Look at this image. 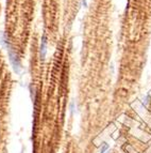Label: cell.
<instances>
[{
	"instance_id": "1",
	"label": "cell",
	"mask_w": 151,
	"mask_h": 153,
	"mask_svg": "<svg viewBox=\"0 0 151 153\" xmlns=\"http://www.w3.org/2000/svg\"><path fill=\"white\" fill-rule=\"evenodd\" d=\"M46 45H47V40H46V36H43L42 44H40V58L42 59H44L46 56Z\"/></svg>"
},
{
	"instance_id": "2",
	"label": "cell",
	"mask_w": 151,
	"mask_h": 153,
	"mask_svg": "<svg viewBox=\"0 0 151 153\" xmlns=\"http://www.w3.org/2000/svg\"><path fill=\"white\" fill-rule=\"evenodd\" d=\"M106 149H108V145L106 143V145L103 146V148H102V150H101V153H104V151H106Z\"/></svg>"
},
{
	"instance_id": "3",
	"label": "cell",
	"mask_w": 151,
	"mask_h": 153,
	"mask_svg": "<svg viewBox=\"0 0 151 153\" xmlns=\"http://www.w3.org/2000/svg\"><path fill=\"white\" fill-rule=\"evenodd\" d=\"M82 3L84 4V7H86V5H87V4H86V1H85V0H82Z\"/></svg>"
}]
</instances>
